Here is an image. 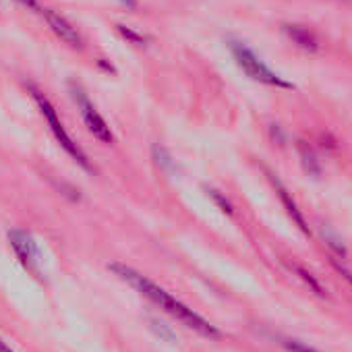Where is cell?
I'll use <instances>...</instances> for the list:
<instances>
[{
  "instance_id": "cell-12",
  "label": "cell",
  "mask_w": 352,
  "mask_h": 352,
  "mask_svg": "<svg viewBox=\"0 0 352 352\" xmlns=\"http://www.w3.org/2000/svg\"><path fill=\"white\" fill-rule=\"evenodd\" d=\"M118 30H120V34H122L124 38H129L131 42H135V44H141V42H143V38L137 36L135 32H131V30H126V28H122V25H118Z\"/></svg>"
},
{
  "instance_id": "cell-14",
  "label": "cell",
  "mask_w": 352,
  "mask_h": 352,
  "mask_svg": "<svg viewBox=\"0 0 352 352\" xmlns=\"http://www.w3.org/2000/svg\"><path fill=\"white\" fill-rule=\"evenodd\" d=\"M0 352H15V350H13V348H11L3 338H0Z\"/></svg>"
},
{
  "instance_id": "cell-9",
  "label": "cell",
  "mask_w": 352,
  "mask_h": 352,
  "mask_svg": "<svg viewBox=\"0 0 352 352\" xmlns=\"http://www.w3.org/2000/svg\"><path fill=\"white\" fill-rule=\"evenodd\" d=\"M298 151H300V160H302V166L309 174L313 176H319L321 174V162L317 160V153L313 151V147H309L307 143H298Z\"/></svg>"
},
{
  "instance_id": "cell-1",
  "label": "cell",
  "mask_w": 352,
  "mask_h": 352,
  "mask_svg": "<svg viewBox=\"0 0 352 352\" xmlns=\"http://www.w3.org/2000/svg\"><path fill=\"white\" fill-rule=\"evenodd\" d=\"M108 270L120 278L122 282H126L131 288H135L141 296H145L147 300H151L153 305H157L164 313H168L170 317H174L176 321H181L183 325H187L189 329L206 336V338H220V329L208 321L204 315H199L197 311H193L191 307H187L183 300H179L176 296H172L168 290H164L162 286H157L153 280H149L147 276H143L141 272L133 270L131 265L126 263H110Z\"/></svg>"
},
{
  "instance_id": "cell-8",
  "label": "cell",
  "mask_w": 352,
  "mask_h": 352,
  "mask_svg": "<svg viewBox=\"0 0 352 352\" xmlns=\"http://www.w3.org/2000/svg\"><path fill=\"white\" fill-rule=\"evenodd\" d=\"M284 34L288 36V40L292 44H296L302 50L315 52L319 48V42H317L315 34L309 32L307 28H300V25H284Z\"/></svg>"
},
{
  "instance_id": "cell-5",
  "label": "cell",
  "mask_w": 352,
  "mask_h": 352,
  "mask_svg": "<svg viewBox=\"0 0 352 352\" xmlns=\"http://www.w3.org/2000/svg\"><path fill=\"white\" fill-rule=\"evenodd\" d=\"M9 245L15 251L19 263L34 276H40V249H38V241L32 232L28 230H11L9 232Z\"/></svg>"
},
{
  "instance_id": "cell-4",
  "label": "cell",
  "mask_w": 352,
  "mask_h": 352,
  "mask_svg": "<svg viewBox=\"0 0 352 352\" xmlns=\"http://www.w3.org/2000/svg\"><path fill=\"white\" fill-rule=\"evenodd\" d=\"M71 91H73V100H75V104H77V108H79V114H81V118H83V122H85L87 131H89V133L100 141V143L110 145V143L114 141V135H112V131H110L108 122L104 120V116L98 112L96 104L89 100V96L83 91V87L73 85V87H71Z\"/></svg>"
},
{
  "instance_id": "cell-11",
  "label": "cell",
  "mask_w": 352,
  "mask_h": 352,
  "mask_svg": "<svg viewBox=\"0 0 352 352\" xmlns=\"http://www.w3.org/2000/svg\"><path fill=\"white\" fill-rule=\"evenodd\" d=\"M296 272L300 274V278H302V280H305L307 284H311V288H313V290H315L317 294H323V288L319 286V282H317V280H313V278H311V274H307V272H305L302 267H296Z\"/></svg>"
},
{
  "instance_id": "cell-2",
  "label": "cell",
  "mask_w": 352,
  "mask_h": 352,
  "mask_svg": "<svg viewBox=\"0 0 352 352\" xmlns=\"http://www.w3.org/2000/svg\"><path fill=\"white\" fill-rule=\"evenodd\" d=\"M30 94H32V98H34V102H36V106H38V110H40V114L44 116V120H46V124H48V129H50V133L54 135V139L58 141V145L83 168V170H91V164H89V160H87V155H85V151L75 143V139L69 135V131H67V126H65V122L60 120V116H58V112H56V108H54V104L38 89V87H34V85H30Z\"/></svg>"
},
{
  "instance_id": "cell-13",
  "label": "cell",
  "mask_w": 352,
  "mask_h": 352,
  "mask_svg": "<svg viewBox=\"0 0 352 352\" xmlns=\"http://www.w3.org/2000/svg\"><path fill=\"white\" fill-rule=\"evenodd\" d=\"M19 5H23V7H30V9H38V5H36V0H17Z\"/></svg>"
},
{
  "instance_id": "cell-10",
  "label": "cell",
  "mask_w": 352,
  "mask_h": 352,
  "mask_svg": "<svg viewBox=\"0 0 352 352\" xmlns=\"http://www.w3.org/2000/svg\"><path fill=\"white\" fill-rule=\"evenodd\" d=\"M282 346L286 350H290V352H319V350H315V348H311V346H307L305 342H298V340H284Z\"/></svg>"
},
{
  "instance_id": "cell-3",
  "label": "cell",
  "mask_w": 352,
  "mask_h": 352,
  "mask_svg": "<svg viewBox=\"0 0 352 352\" xmlns=\"http://www.w3.org/2000/svg\"><path fill=\"white\" fill-rule=\"evenodd\" d=\"M230 52H232V58L239 65V69L247 77H251L253 81H257L261 85L278 87V89H294V85L290 81H286L282 75H278L276 71H272L247 44L232 40L230 42Z\"/></svg>"
},
{
  "instance_id": "cell-15",
  "label": "cell",
  "mask_w": 352,
  "mask_h": 352,
  "mask_svg": "<svg viewBox=\"0 0 352 352\" xmlns=\"http://www.w3.org/2000/svg\"><path fill=\"white\" fill-rule=\"evenodd\" d=\"M118 3H122L126 9H135L137 7V0H118Z\"/></svg>"
},
{
  "instance_id": "cell-6",
  "label": "cell",
  "mask_w": 352,
  "mask_h": 352,
  "mask_svg": "<svg viewBox=\"0 0 352 352\" xmlns=\"http://www.w3.org/2000/svg\"><path fill=\"white\" fill-rule=\"evenodd\" d=\"M42 15H44V19L48 21V25H50V30L67 44V46H71V48H77V50H81L83 48V40H81V36H79V32L63 17V15H58V13H54L52 9H44L42 11Z\"/></svg>"
},
{
  "instance_id": "cell-7",
  "label": "cell",
  "mask_w": 352,
  "mask_h": 352,
  "mask_svg": "<svg viewBox=\"0 0 352 352\" xmlns=\"http://www.w3.org/2000/svg\"><path fill=\"white\" fill-rule=\"evenodd\" d=\"M270 181H272V185H274V189H276V193H278L280 201L284 204V208H286L288 216L292 218V222H294V224H296L305 234H311V232H309V226H307V222H305V218H302V214H300V210H298V206H296V201L290 197V193H288V189L282 185V181H280V179H276V174H270Z\"/></svg>"
}]
</instances>
